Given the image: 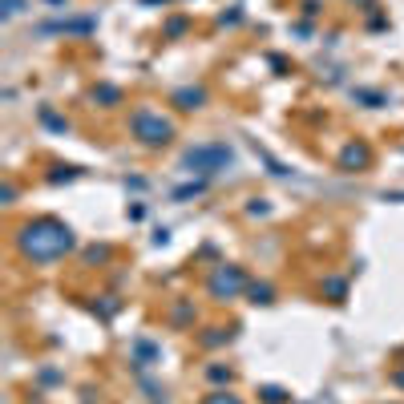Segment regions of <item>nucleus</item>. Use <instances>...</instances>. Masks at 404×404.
Masks as SVG:
<instances>
[{
	"instance_id": "obj_21",
	"label": "nucleus",
	"mask_w": 404,
	"mask_h": 404,
	"mask_svg": "<svg viewBox=\"0 0 404 404\" xmlns=\"http://www.w3.org/2000/svg\"><path fill=\"white\" fill-rule=\"evenodd\" d=\"M166 33H170V37H182V33H186V20H182V17H174L170 24H166Z\"/></svg>"
},
{
	"instance_id": "obj_17",
	"label": "nucleus",
	"mask_w": 404,
	"mask_h": 404,
	"mask_svg": "<svg viewBox=\"0 0 404 404\" xmlns=\"http://www.w3.org/2000/svg\"><path fill=\"white\" fill-rule=\"evenodd\" d=\"M231 368H223V364H211L207 368V380H211V384H231Z\"/></svg>"
},
{
	"instance_id": "obj_3",
	"label": "nucleus",
	"mask_w": 404,
	"mask_h": 404,
	"mask_svg": "<svg viewBox=\"0 0 404 404\" xmlns=\"http://www.w3.org/2000/svg\"><path fill=\"white\" fill-rule=\"evenodd\" d=\"M234 162L231 146H223V142H207V146H190L186 154H182V166L190 174H202V178H211V174L227 170Z\"/></svg>"
},
{
	"instance_id": "obj_16",
	"label": "nucleus",
	"mask_w": 404,
	"mask_h": 404,
	"mask_svg": "<svg viewBox=\"0 0 404 404\" xmlns=\"http://www.w3.org/2000/svg\"><path fill=\"white\" fill-rule=\"evenodd\" d=\"M207 190V178H198V182H186V186H178V190H174V198H178V202H186V198H194V194H202Z\"/></svg>"
},
{
	"instance_id": "obj_4",
	"label": "nucleus",
	"mask_w": 404,
	"mask_h": 404,
	"mask_svg": "<svg viewBox=\"0 0 404 404\" xmlns=\"http://www.w3.org/2000/svg\"><path fill=\"white\" fill-rule=\"evenodd\" d=\"M207 291H211V299H218V304H227V299H239V295L247 291V271L234 267V263H223V267L211 271V279H207Z\"/></svg>"
},
{
	"instance_id": "obj_2",
	"label": "nucleus",
	"mask_w": 404,
	"mask_h": 404,
	"mask_svg": "<svg viewBox=\"0 0 404 404\" xmlns=\"http://www.w3.org/2000/svg\"><path fill=\"white\" fill-rule=\"evenodd\" d=\"M130 134H134L146 150H162V146L174 142V121L162 117L158 110H150V105H137L134 114H130Z\"/></svg>"
},
{
	"instance_id": "obj_18",
	"label": "nucleus",
	"mask_w": 404,
	"mask_h": 404,
	"mask_svg": "<svg viewBox=\"0 0 404 404\" xmlns=\"http://www.w3.org/2000/svg\"><path fill=\"white\" fill-rule=\"evenodd\" d=\"M24 4H29V0H0V17H4V20L20 17V13H24Z\"/></svg>"
},
{
	"instance_id": "obj_19",
	"label": "nucleus",
	"mask_w": 404,
	"mask_h": 404,
	"mask_svg": "<svg viewBox=\"0 0 404 404\" xmlns=\"http://www.w3.org/2000/svg\"><path fill=\"white\" fill-rule=\"evenodd\" d=\"M73 178H77V166H57L49 174V182H73Z\"/></svg>"
},
{
	"instance_id": "obj_24",
	"label": "nucleus",
	"mask_w": 404,
	"mask_h": 404,
	"mask_svg": "<svg viewBox=\"0 0 404 404\" xmlns=\"http://www.w3.org/2000/svg\"><path fill=\"white\" fill-rule=\"evenodd\" d=\"M45 4H69V0H45Z\"/></svg>"
},
{
	"instance_id": "obj_9",
	"label": "nucleus",
	"mask_w": 404,
	"mask_h": 404,
	"mask_svg": "<svg viewBox=\"0 0 404 404\" xmlns=\"http://www.w3.org/2000/svg\"><path fill=\"white\" fill-rule=\"evenodd\" d=\"M250 304H275V287L271 283H247Z\"/></svg>"
},
{
	"instance_id": "obj_10",
	"label": "nucleus",
	"mask_w": 404,
	"mask_h": 404,
	"mask_svg": "<svg viewBox=\"0 0 404 404\" xmlns=\"http://www.w3.org/2000/svg\"><path fill=\"white\" fill-rule=\"evenodd\" d=\"M198 404H243V396H234L231 388H214V392H207Z\"/></svg>"
},
{
	"instance_id": "obj_23",
	"label": "nucleus",
	"mask_w": 404,
	"mask_h": 404,
	"mask_svg": "<svg viewBox=\"0 0 404 404\" xmlns=\"http://www.w3.org/2000/svg\"><path fill=\"white\" fill-rule=\"evenodd\" d=\"M388 380H392L396 388H404V368H392V376H388Z\"/></svg>"
},
{
	"instance_id": "obj_6",
	"label": "nucleus",
	"mask_w": 404,
	"mask_h": 404,
	"mask_svg": "<svg viewBox=\"0 0 404 404\" xmlns=\"http://www.w3.org/2000/svg\"><path fill=\"white\" fill-rule=\"evenodd\" d=\"M202 101H207V89L202 85H186V89H178L170 97V105H178L182 114H190V110H202Z\"/></svg>"
},
{
	"instance_id": "obj_1",
	"label": "nucleus",
	"mask_w": 404,
	"mask_h": 404,
	"mask_svg": "<svg viewBox=\"0 0 404 404\" xmlns=\"http://www.w3.org/2000/svg\"><path fill=\"white\" fill-rule=\"evenodd\" d=\"M13 243H17L20 259H29V263H57V259H65L77 247L73 231L65 223H57V218H33V223L17 227Z\"/></svg>"
},
{
	"instance_id": "obj_7",
	"label": "nucleus",
	"mask_w": 404,
	"mask_h": 404,
	"mask_svg": "<svg viewBox=\"0 0 404 404\" xmlns=\"http://www.w3.org/2000/svg\"><path fill=\"white\" fill-rule=\"evenodd\" d=\"M231 336H234L231 327H207V336H198V344H202V347H218V344H227Z\"/></svg>"
},
{
	"instance_id": "obj_14",
	"label": "nucleus",
	"mask_w": 404,
	"mask_h": 404,
	"mask_svg": "<svg viewBox=\"0 0 404 404\" xmlns=\"http://www.w3.org/2000/svg\"><path fill=\"white\" fill-rule=\"evenodd\" d=\"M190 320H194V308L186 304V299H182V304H174V311H170V324H174V327L190 324Z\"/></svg>"
},
{
	"instance_id": "obj_15",
	"label": "nucleus",
	"mask_w": 404,
	"mask_h": 404,
	"mask_svg": "<svg viewBox=\"0 0 404 404\" xmlns=\"http://www.w3.org/2000/svg\"><path fill=\"white\" fill-rule=\"evenodd\" d=\"M259 396H263L267 404H287V401H291V392H287V388H279V384H267Z\"/></svg>"
},
{
	"instance_id": "obj_11",
	"label": "nucleus",
	"mask_w": 404,
	"mask_h": 404,
	"mask_svg": "<svg viewBox=\"0 0 404 404\" xmlns=\"http://www.w3.org/2000/svg\"><path fill=\"white\" fill-rule=\"evenodd\" d=\"M49 29H57V33H77V37H85V33H93V20H61V24H49Z\"/></svg>"
},
{
	"instance_id": "obj_20",
	"label": "nucleus",
	"mask_w": 404,
	"mask_h": 404,
	"mask_svg": "<svg viewBox=\"0 0 404 404\" xmlns=\"http://www.w3.org/2000/svg\"><path fill=\"white\" fill-rule=\"evenodd\" d=\"M85 259H89V263H105V259H110V247H89Z\"/></svg>"
},
{
	"instance_id": "obj_5",
	"label": "nucleus",
	"mask_w": 404,
	"mask_h": 404,
	"mask_svg": "<svg viewBox=\"0 0 404 404\" xmlns=\"http://www.w3.org/2000/svg\"><path fill=\"white\" fill-rule=\"evenodd\" d=\"M372 166V150H368L364 142H347L344 150H340V170L344 174H364Z\"/></svg>"
},
{
	"instance_id": "obj_13",
	"label": "nucleus",
	"mask_w": 404,
	"mask_h": 404,
	"mask_svg": "<svg viewBox=\"0 0 404 404\" xmlns=\"http://www.w3.org/2000/svg\"><path fill=\"white\" fill-rule=\"evenodd\" d=\"M324 295H331V299L340 304V299L347 295V283L340 279V275H331V279H324Z\"/></svg>"
},
{
	"instance_id": "obj_12",
	"label": "nucleus",
	"mask_w": 404,
	"mask_h": 404,
	"mask_svg": "<svg viewBox=\"0 0 404 404\" xmlns=\"http://www.w3.org/2000/svg\"><path fill=\"white\" fill-rule=\"evenodd\" d=\"M134 352H137V360H142V368H150V364L158 360V347L150 344V340H137V344H134Z\"/></svg>"
},
{
	"instance_id": "obj_22",
	"label": "nucleus",
	"mask_w": 404,
	"mask_h": 404,
	"mask_svg": "<svg viewBox=\"0 0 404 404\" xmlns=\"http://www.w3.org/2000/svg\"><path fill=\"white\" fill-rule=\"evenodd\" d=\"M247 211H250V214H267V202H263V198H255V202H250Z\"/></svg>"
},
{
	"instance_id": "obj_8",
	"label": "nucleus",
	"mask_w": 404,
	"mask_h": 404,
	"mask_svg": "<svg viewBox=\"0 0 404 404\" xmlns=\"http://www.w3.org/2000/svg\"><path fill=\"white\" fill-rule=\"evenodd\" d=\"M93 101L97 105H121V89H117V85H97Z\"/></svg>"
}]
</instances>
